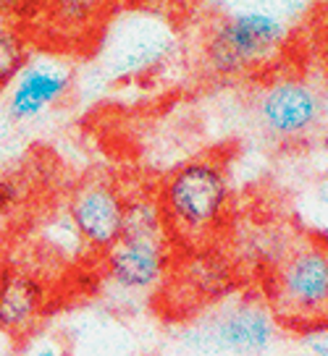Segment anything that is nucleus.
I'll return each mask as SVG.
<instances>
[{
	"label": "nucleus",
	"instance_id": "obj_1",
	"mask_svg": "<svg viewBox=\"0 0 328 356\" xmlns=\"http://www.w3.org/2000/svg\"><path fill=\"white\" fill-rule=\"evenodd\" d=\"M281 323L265 299H234L205 312L179 333L187 356H268L279 343Z\"/></svg>",
	"mask_w": 328,
	"mask_h": 356
},
{
	"label": "nucleus",
	"instance_id": "obj_2",
	"mask_svg": "<svg viewBox=\"0 0 328 356\" xmlns=\"http://www.w3.org/2000/svg\"><path fill=\"white\" fill-rule=\"evenodd\" d=\"M265 301L289 330L328 327V246L305 244L289 252L265 286Z\"/></svg>",
	"mask_w": 328,
	"mask_h": 356
},
{
	"label": "nucleus",
	"instance_id": "obj_3",
	"mask_svg": "<svg viewBox=\"0 0 328 356\" xmlns=\"http://www.w3.org/2000/svg\"><path fill=\"white\" fill-rule=\"evenodd\" d=\"M169 273V241L163 218L155 204H126L124 234L105 252V275L121 291L148 293L163 283Z\"/></svg>",
	"mask_w": 328,
	"mask_h": 356
},
{
	"label": "nucleus",
	"instance_id": "obj_4",
	"mask_svg": "<svg viewBox=\"0 0 328 356\" xmlns=\"http://www.w3.org/2000/svg\"><path fill=\"white\" fill-rule=\"evenodd\" d=\"M228 186L224 170L213 163H189L169 178L163 189V212L171 228L184 236H203L226 204Z\"/></svg>",
	"mask_w": 328,
	"mask_h": 356
},
{
	"label": "nucleus",
	"instance_id": "obj_5",
	"mask_svg": "<svg viewBox=\"0 0 328 356\" xmlns=\"http://www.w3.org/2000/svg\"><path fill=\"white\" fill-rule=\"evenodd\" d=\"M283 26L263 13H239L224 22L210 42V58L221 71H239L260 63L281 44Z\"/></svg>",
	"mask_w": 328,
	"mask_h": 356
},
{
	"label": "nucleus",
	"instance_id": "obj_6",
	"mask_svg": "<svg viewBox=\"0 0 328 356\" xmlns=\"http://www.w3.org/2000/svg\"><path fill=\"white\" fill-rule=\"evenodd\" d=\"M71 222L81 241L95 252H108L124 234L126 204L108 181H90L71 197Z\"/></svg>",
	"mask_w": 328,
	"mask_h": 356
},
{
	"label": "nucleus",
	"instance_id": "obj_7",
	"mask_svg": "<svg viewBox=\"0 0 328 356\" xmlns=\"http://www.w3.org/2000/svg\"><path fill=\"white\" fill-rule=\"evenodd\" d=\"M263 126L279 136H297L313 129L320 118V97L305 81H279L263 92L258 102Z\"/></svg>",
	"mask_w": 328,
	"mask_h": 356
},
{
	"label": "nucleus",
	"instance_id": "obj_8",
	"mask_svg": "<svg viewBox=\"0 0 328 356\" xmlns=\"http://www.w3.org/2000/svg\"><path fill=\"white\" fill-rule=\"evenodd\" d=\"M45 312V291L40 280L22 270L0 273V333L24 341L37 330Z\"/></svg>",
	"mask_w": 328,
	"mask_h": 356
},
{
	"label": "nucleus",
	"instance_id": "obj_9",
	"mask_svg": "<svg viewBox=\"0 0 328 356\" xmlns=\"http://www.w3.org/2000/svg\"><path fill=\"white\" fill-rule=\"evenodd\" d=\"M68 71L56 66H32L16 79L8 97V115L13 121H29L63 97L68 89Z\"/></svg>",
	"mask_w": 328,
	"mask_h": 356
},
{
	"label": "nucleus",
	"instance_id": "obj_10",
	"mask_svg": "<svg viewBox=\"0 0 328 356\" xmlns=\"http://www.w3.org/2000/svg\"><path fill=\"white\" fill-rule=\"evenodd\" d=\"M22 60H24V50H22V42L16 40V34L0 32V84H6L22 68Z\"/></svg>",
	"mask_w": 328,
	"mask_h": 356
},
{
	"label": "nucleus",
	"instance_id": "obj_11",
	"mask_svg": "<svg viewBox=\"0 0 328 356\" xmlns=\"http://www.w3.org/2000/svg\"><path fill=\"white\" fill-rule=\"evenodd\" d=\"M302 351L313 356H328V327L310 330L302 335Z\"/></svg>",
	"mask_w": 328,
	"mask_h": 356
},
{
	"label": "nucleus",
	"instance_id": "obj_12",
	"mask_svg": "<svg viewBox=\"0 0 328 356\" xmlns=\"http://www.w3.org/2000/svg\"><path fill=\"white\" fill-rule=\"evenodd\" d=\"M32 356H68V354L63 351V346L61 343H45V346H40Z\"/></svg>",
	"mask_w": 328,
	"mask_h": 356
},
{
	"label": "nucleus",
	"instance_id": "obj_13",
	"mask_svg": "<svg viewBox=\"0 0 328 356\" xmlns=\"http://www.w3.org/2000/svg\"><path fill=\"white\" fill-rule=\"evenodd\" d=\"M289 356H313V354H307V351H295V354H289Z\"/></svg>",
	"mask_w": 328,
	"mask_h": 356
}]
</instances>
